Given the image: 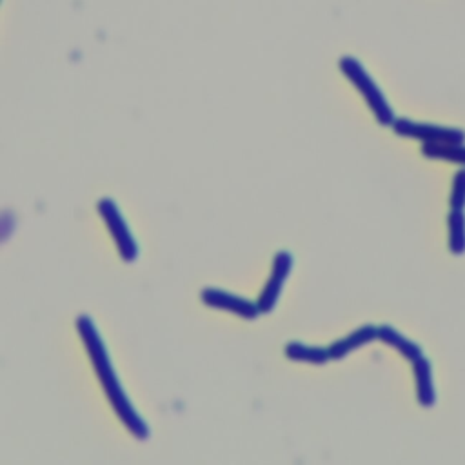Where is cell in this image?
I'll list each match as a JSON object with an SVG mask.
<instances>
[{"instance_id": "4fadbf2b", "label": "cell", "mask_w": 465, "mask_h": 465, "mask_svg": "<svg viewBox=\"0 0 465 465\" xmlns=\"http://www.w3.org/2000/svg\"><path fill=\"white\" fill-rule=\"evenodd\" d=\"M449 203H450V209L465 211V167H460L454 173Z\"/></svg>"}, {"instance_id": "6da1fadb", "label": "cell", "mask_w": 465, "mask_h": 465, "mask_svg": "<svg viewBox=\"0 0 465 465\" xmlns=\"http://www.w3.org/2000/svg\"><path fill=\"white\" fill-rule=\"evenodd\" d=\"M76 329L78 334L87 349V354L93 361V367L96 371V376L105 391V396L109 400V403L113 405L116 416L120 418V421L125 425V429L138 440H147L151 430L149 425L143 421V418L136 412V409L133 407L131 400L127 398V394L124 392L118 376L113 369V363L109 360L105 343L100 336V332L96 331L93 320L87 314H80L76 318Z\"/></svg>"}, {"instance_id": "52a82bcc", "label": "cell", "mask_w": 465, "mask_h": 465, "mask_svg": "<svg viewBox=\"0 0 465 465\" xmlns=\"http://www.w3.org/2000/svg\"><path fill=\"white\" fill-rule=\"evenodd\" d=\"M412 372H414L416 398L420 405L432 407L436 403V389H434L430 361L421 354L420 358L412 360Z\"/></svg>"}, {"instance_id": "ba28073f", "label": "cell", "mask_w": 465, "mask_h": 465, "mask_svg": "<svg viewBox=\"0 0 465 465\" xmlns=\"http://www.w3.org/2000/svg\"><path fill=\"white\" fill-rule=\"evenodd\" d=\"M372 340H378V327L376 325H361L358 327L356 331L349 332L347 336L336 340L334 343L329 345V354H331V360H341L343 356H347L351 351L372 341Z\"/></svg>"}, {"instance_id": "7a4b0ae2", "label": "cell", "mask_w": 465, "mask_h": 465, "mask_svg": "<svg viewBox=\"0 0 465 465\" xmlns=\"http://www.w3.org/2000/svg\"><path fill=\"white\" fill-rule=\"evenodd\" d=\"M340 71L343 73V76L356 87V91L363 96L365 104L369 105V109L372 111L374 118L378 120V124L381 125H389L392 127L394 120L398 118L392 111V107L389 105L385 94L381 93V89L378 87V84L372 80V76L367 73V69L354 58V56H341L340 62Z\"/></svg>"}, {"instance_id": "30bf717a", "label": "cell", "mask_w": 465, "mask_h": 465, "mask_svg": "<svg viewBox=\"0 0 465 465\" xmlns=\"http://www.w3.org/2000/svg\"><path fill=\"white\" fill-rule=\"evenodd\" d=\"M421 154L427 158H432V160H443V162L465 167V142L423 143Z\"/></svg>"}, {"instance_id": "8992f818", "label": "cell", "mask_w": 465, "mask_h": 465, "mask_svg": "<svg viewBox=\"0 0 465 465\" xmlns=\"http://www.w3.org/2000/svg\"><path fill=\"white\" fill-rule=\"evenodd\" d=\"M202 302L213 309H222V311H229V312H234L245 320H252L260 314V309H258V303L256 302H251L247 298H242V296H236V294H231L223 289H216V287H207L202 291L200 294Z\"/></svg>"}, {"instance_id": "5b68a950", "label": "cell", "mask_w": 465, "mask_h": 465, "mask_svg": "<svg viewBox=\"0 0 465 465\" xmlns=\"http://www.w3.org/2000/svg\"><path fill=\"white\" fill-rule=\"evenodd\" d=\"M291 269H292V254L287 251L276 252L274 260H272V269H271L269 280L256 300L260 312H271L276 307L282 287H283Z\"/></svg>"}, {"instance_id": "9c48e42d", "label": "cell", "mask_w": 465, "mask_h": 465, "mask_svg": "<svg viewBox=\"0 0 465 465\" xmlns=\"http://www.w3.org/2000/svg\"><path fill=\"white\" fill-rule=\"evenodd\" d=\"M378 340L391 345L392 349H396L401 356H405L411 361L421 356V347L418 343H414L412 340L405 338L398 329H394L391 325H380L378 327Z\"/></svg>"}, {"instance_id": "277c9868", "label": "cell", "mask_w": 465, "mask_h": 465, "mask_svg": "<svg viewBox=\"0 0 465 465\" xmlns=\"http://www.w3.org/2000/svg\"><path fill=\"white\" fill-rule=\"evenodd\" d=\"M392 131L403 138L420 140L421 143H452L465 142V131L449 125L414 122L409 118H396L392 124Z\"/></svg>"}, {"instance_id": "8fae6325", "label": "cell", "mask_w": 465, "mask_h": 465, "mask_svg": "<svg viewBox=\"0 0 465 465\" xmlns=\"http://www.w3.org/2000/svg\"><path fill=\"white\" fill-rule=\"evenodd\" d=\"M283 352L289 360H296V361H305V363H325L327 360H331L329 354V347H316V345H305L302 341H289L283 347Z\"/></svg>"}, {"instance_id": "7c38bea8", "label": "cell", "mask_w": 465, "mask_h": 465, "mask_svg": "<svg viewBox=\"0 0 465 465\" xmlns=\"http://www.w3.org/2000/svg\"><path fill=\"white\" fill-rule=\"evenodd\" d=\"M449 229V251L456 256L465 252V213L460 209H450L447 214Z\"/></svg>"}, {"instance_id": "3957f363", "label": "cell", "mask_w": 465, "mask_h": 465, "mask_svg": "<svg viewBox=\"0 0 465 465\" xmlns=\"http://www.w3.org/2000/svg\"><path fill=\"white\" fill-rule=\"evenodd\" d=\"M96 209H98L100 216L104 218V222L118 247L120 256L125 262H134L138 256V243H136L129 225L125 223L120 209L116 207V203L111 198H100L96 202Z\"/></svg>"}]
</instances>
